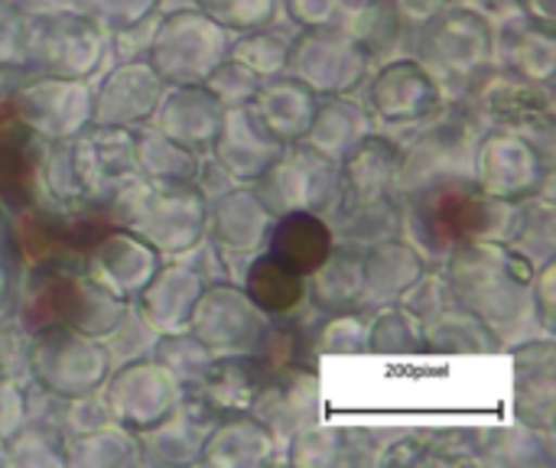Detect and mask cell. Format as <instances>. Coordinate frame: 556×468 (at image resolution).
<instances>
[{
	"mask_svg": "<svg viewBox=\"0 0 556 468\" xmlns=\"http://www.w3.org/2000/svg\"><path fill=\"white\" fill-rule=\"evenodd\" d=\"M446 283L463 309H469L498 345L538 339V316L531 283L538 264L502 241H469L450 251ZM544 332V329H541Z\"/></svg>",
	"mask_w": 556,
	"mask_h": 468,
	"instance_id": "cell-1",
	"label": "cell"
},
{
	"mask_svg": "<svg viewBox=\"0 0 556 468\" xmlns=\"http://www.w3.org/2000/svg\"><path fill=\"white\" fill-rule=\"evenodd\" d=\"M134 130L111 124H88L85 130L52 140L39 166V179L52 205L65 215L104 212L114 195L137 179Z\"/></svg>",
	"mask_w": 556,
	"mask_h": 468,
	"instance_id": "cell-2",
	"label": "cell"
},
{
	"mask_svg": "<svg viewBox=\"0 0 556 468\" xmlns=\"http://www.w3.org/2000/svg\"><path fill=\"white\" fill-rule=\"evenodd\" d=\"M404 228H410L417 248L443 264L453 248L469 241H508L518 202L485 195L472 179L443 182L414 195H404Z\"/></svg>",
	"mask_w": 556,
	"mask_h": 468,
	"instance_id": "cell-3",
	"label": "cell"
},
{
	"mask_svg": "<svg viewBox=\"0 0 556 468\" xmlns=\"http://www.w3.org/2000/svg\"><path fill=\"white\" fill-rule=\"evenodd\" d=\"M414 59L430 72L440 91L466 98L489 72H495L492 23L482 10L450 3L414 33Z\"/></svg>",
	"mask_w": 556,
	"mask_h": 468,
	"instance_id": "cell-4",
	"label": "cell"
},
{
	"mask_svg": "<svg viewBox=\"0 0 556 468\" xmlns=\"http://www.w3.org/2000/svg\"><path fill=\"white\" fill-rule=\"evenodd\" d=\"M205 195L192 182H153L137 176L108 205V218L140 235L150 248L182 257L205 238Z\"/></svg>",
	"mask_w": 556,
	"mask_h": 468,
	"instance_id": "cell-5",
	"label": "cell"
},
{
	"mask_svg": "<svg viewBox=\"0 0 556 468\" xmlns=\"http://www.w3.org/2000/svg\"><path fill=\"white\" fill-rule=\"evenodd\" d=\"M111 375V358L101 339L72 326H42L29 332V381L42 394L91 397Z\"/></svg>",
	"mask_w": 556,
	"mask_h": 468,
	"instance_id": "cell-6",
	"label": "cell"
},
{
	"mask_svg": "<svg viewBox=\"0 0 556 468\" xmlns=\"http://www.w3.org/2000/svg\"><path fill=\"white\" fill-rule=\"evenodd\" d=\"M228 29L202 10H173L160 20V26H153L147 62L166 85H202L228 55Z\"/></svg>",
	"mask_w": 556,
	"mask_h": 468,
	"instance_id": "cell-7",
	"label": "cell"
},
{
	"mask_svg": "<svg viewBox=\"0 0 556 468\" xmlns=\"http://www.w3.org/2000/svg\"><path fill=\"white\" fill-rule=\"evenodd\" d=\"M29 72L85 81L104 62V29L75 7L39 10L29 16Z\"/></svg>",
	"mask_w": 556,
	"mask_h": 468,
	"instance_id": "cell-8",
	"label": "cell"
},
{
	"mask_svg": "<svg viewBox=\"0 0 556 468\" xmlns=\"http://www.w3.org/2000/svg\"><path fill=\"white\" fill-rule=\"evenodd\" d=\"M554 153L538 147L531 137L485 127L476 137V160H472V182L502 202H525L541 195L551 182Z\"/></svg>",
	"mask_w": 556,
	"mask_h": 468,
	"instance_id": "cell-9",
	"label": "cell"
},
{
	"mask_svg": "<svg viewBox=\"0 0 556 468\" xmlns=\"http://www.w3.org/2000/svg\"><path fill=\"white\" fill-rule=\"evenodd\" d=\"M476 137H479V124L469 117V111H453L450 117L433 121L427 130H420L414 143L401 150V169H397L401 199L443 182L472 179Z\"/></svg>",
	"mask_w": 556,
	"mask_h": 468,
	"instance_id": "cell-10",
	"label": "cell"
},
{
	"mask_svg": "<svg viewBox=\"0 0 556 468\" xmlns=\"http://www.w3.org/2000/svg\"><path fill=\"white\" fill-rule=\"evenodd\" d=\"M254 195L270 208V215L287 212H326L339 199V163L316 153L309 143H287L277 160L254 179Z\"/></svg>",
	"mask_w": 556,
	"mask_h": 468,
	"instance_id": "cell-11",
	"label": "cell"
},
{
	"mask_svg": "<svg viewBox=\"0 0 556 468\" xmlns=\"http://www.w3.org/2000/svg\"><path fill=\"white\" fill-rule=\"evenodd\" d=\"M469 117L485 127H502L531 137L554 153V98L547 85L515 78L508 72H489L469 94Z\"/></svg>",
	"mask_w": 556,
	"mask_h": 468,
	"instance_id": "cell-12",
	"label": "cell"
},
{
	"mask_svg": "<svg viewBox=\"0 0 556 468\" xmlns=\"http://www.w3.org/2000/svg\"><path fill=\"white\" fill-rule=\"evenodd\" d=\"M290 75L306 81L316 94H349L371 68V59L345 26H309L290 39Z\"/></svg>",
	"mask_w": 556,
	"mask_h": 468,
	"instance_id": "cell-13",
	"label": "cell"
},
{
	"mask_svg": "<svg viewBox=\"0 0 556 468\" xmlns=\"http://www.w3.org/2000/svg\"><path fill=\"white\" fill-rule=\"evenodd\" d=\"M101 388L111 423L130 433L156 427L182 401V384L156 358H130L114 375H108Z\"/></svg>",
	"mask_w": 556,
	"mask_h": 468,
	"instance_id": "cell-14",
	"label": "cell"
},
{
	"mask_svg": "<svg viewBox=\"0 0 556 468\" xmlns=\"http://www.w3.org/2000/svg\"><path fill=\"white\" fill-rule=\"evenodd\" d=\"M13 111L42 140H65L91 124V91L78 78H59L36 72L29 81H20L10 94Z\"/></svg>",
	"mask_w": 556,
	"mask_h": 468,
	"instance_id": "cell-15",
	"label": "cell"
},
{
	"mask_svg": "<svg viewBox=\"0 0 556 468\" xmlns=\"http://www.w3.org/2000/svg\"><path fill=\"white\" fill-rule=\"evenodd\" d=\"M267 316L235 283H208L192 306L186 332H192L212 355L254 352Z\"/></svg>",
	"mask_w": 556,
	"mask_h": 468,
	"instance_id": "cell-16",
	"label": "cell"
},
{
	"mask_svg": "<svg viewBox=\"0 0 556 468\" xmlns=\"http://www.w3.org/2000/svg\"><path fill=\"white\" fill-rule=\"evenodd\" d=\"M443 91L417 59H391L368 88V117L381 127H414L440 114Z\"/></svg>",
	"mask_w": 556,
	"mask_h": 468,
	"instance_id": "cell-17",
	"label": "cell"
},
{
	"mask_svg": "<svg viewBox=\"0 0 556 468\" xmlns=\"http://www.w3.org/2000/svg\"><path fill=\"white\" fill-rule=\"evenodd\" d=\"M163 91H166V81L156 75L150 62L143 59L117 62L104 75L98 91L91 94V124L137 130L156 114Z\"/></svg>",
	"mask_w": 556,
	"mask_h": 468,
	"instance_id": "cell-18",
	"label": "cell"
},
{
	"mask_svg": "<svg viewBox=\"0 0 556 468\" xmlns=\"http://www.w3.org/2000/svg\"><path fill=\"white\" fill-rule=\"evenodd\" d=\"M287 143H280L254 114L251 104H231L222 111V124L215 134V143L208 150V156L228 169L231 179H244L254 182L283 150Z\"/></svg>",
	"mask_w": 556,
	"mask_h": 468,
	"instance_id": "cell-19",
	"label": "cell"
},
{
	"mask_svg": "<svg viewBox=\"0 0 556 468\" xmlns=\"http://www.w3.org/2000/svg\"><path fill=\"white\" fill-rule=\"evenodd\" d=\"M156 248H150L140 235H134L130 228L114 225L108 235H101L88 254H85V270L114 296H121L124 303L134 300L147 280L153 277V270L160 267L156 261Z\"/></svg>",
	"mask_w": 556,
	"mask_h": 468,
	"instance_id": "cell-20",
	"label": "cell"
},
{
	"mask_svg": "<svg viewBox=\"0 0 556 468\" xmlns=\"http://www.w3.org/2000/svg\"><path fill=\"white\" fill-rule=\"evenodd\" d=\"M515 355V414L525 427L551 433L556 417V352L551 336L518 342Z\"/></svg>",
	"mask_w": 556,
	"mask_h": 468,
	"instance_id": "cell-21",
	"label": "cell"
},
{
	"mask_svg": "<svg viewBox=\"0 0 556 468\" xmlns=\"http://www.w3.org/2000/svg\"><path fill=\"white\" fill-rule=\"evenodd\" d=\"M205 277L195 270V264L169 261L166 267L160 264L147 287L134 296L137 300V316L156 332H182L189 326L192 306L205 290Z\"/></svg>",
	"mask_w": 556,
	"mask_h": 468,
	"instance_id": "cell-22",
	"label": "cell"
},
{
	"mask_svg": "<svg viewBox=\"0 0 556 468\" xmlns=\"http://www.w3.org/2000/svg\"><path fill=\"white\" fill-rule=\"evenodd\" d=\"M222 101L205 85H173V91H163L153 117L163 137L199 156H208L222 124Z\"/></svg>",
	"mask_w": 556,
	"mask_h": 468,
	"instance_id": "cell-23",
	"label": "cell"
},
{
	"mask_svg": "<svg viewBox=\"0 0 556 468\" xmlns=\"http://www.w3.org/2000/svg\"><path fill=\"white\" fill-rule=\"evenodd\" d=\"M319 414V381L316 368L277 371L267 378L251 417H257L274 437H293L306 427H316Z\"/></svg>",
	"mask_w": 556,
	"mask_h": 468,
	"instance_id": "cell-24",
	"label": "cell"
},
{
	"mask_svg": "<svg viewBox=\"0 0 556 468\" xmlns=\"http://www.w3.org/2000/svg\"><path fill=\"white\" fill-rule=\"evenodd\" d=\"M254 107V114L261 117V124L280 140V143H296L306 137L313 117H316V107H319V94L300 81L296 75H270V78H261L254 98L248 101Z\"/></svg>",
	"mask_w": 556,
	"mask_h": 468,
	"instance_id": "cell-25",
	"label": "cell"
},
{
	"mask_svg": "<svg viewBox=\"0 0 556 468\" xmlns=\"http://www.w3.org/2000/svg\"><path fill=\"white\" fill-rule=\"evenodd\" d=\"M274 225L270 208L254 195V189H228L212 199L205 215V231L225 254H248L267 241Z\"/></svg>",
	"mask_w": 556,
	"mask_h": 468,
	"instance_id": "cell-26",
	"label": "cell"
},
{
	"mask_svg": "<svg viewBox=\"0 0 556 468\" xmlns=\"http://www.w3.org/2000/svg\"><path fill=\"white\" fill-rule=\"evenodd\" d=\"M270 371L264 368V362L254 352H241V355H215L208 371L202 375V381L195 384V397L212 407L218 417L228 414H251V407L257 404L264 384H267Z\"/></svg>",
	"mask_w": 556,
	"mask_h": 468,
	"instance_id": "cell-27",
	"label": "cell"
},
{
	"mask_svg": "<svg viewBox=\"0 0 556 468\" xmlns=\"http://www.w3.org/2000/svg\"><path fill=\"white\" fill-rule=\"evenodd\" d=\"M492 49L498 72H508L525 81L547 85L556 72L554 29L531 23L528 16H508L498 29H492Z\"/></svg>",
	"mask_w": 556,
	"mask_h": 468,
	"instance_id": "cell-28",
	"label": "cell"
},
{
	"mask_svg": "<svg viewBox=\"0 0 556 468\" xmlns=\"http://www.w3.org/2000/svg\"><path fill=\"white\" fill-rule=\"evenodd\" d=\"M332 244H336V235L323 215L287 212V215L274 218L267 241H264V251L270 257H277L283 267L296 270L300 277H309L329 257Z\"/></svg>",
	"mask_w": 556,
	"mask_h": 468,
	"instance_id": "cell-29",
	"label": "cell"
},
{
	"mask_svg": "<svg viewBox=\"0 0 556 468\" xmlns=\"http://www.w3.org/2000/svg\"><path fill=\"white\" fill-rule=\"evenodd\" d=\"M309 277H313V283H306V290L313 293L319 316L362 309V303H365V248L352 244V241L332 244L329 257Z\"/></svg>",
	"mask_w": 556,
	"mask_h": 468,
	"instance_id": "cell-30",
	"label": "cell"
},
{
	"mask_svg": "<svg viewBox=\"0 0 556 468\" xmlns=\"http://www.w3.org/2000/svg\"><path fill=\"white\" fill-rule=\"evenodd\" d=\"M277 437L251 414L218 417L212 433L199 450V463L205 466H264L274 459Z\"/></svg>",
	"mask_w": 556,
	"mask_h": 468,
	"instance_id": "cell-31",
	"label": "cell"
},
{
	"mask_svg": "<svg viewBox=\"0 0 556 468\" xmlns=\"http://www.w3.org/2000/svg\"><path fill=\"white\" fill-rule=\"evenodd\" d=\"M427 270V261L417 248L401 238L378 241L365 248V303H394L401 300Z\"/></svg>",
	"mask_w": 556,
	"mask_h": 468,
	"instance_id": "cell-32",
	"label": "cell"
},
{
	"mask_svg": "<svg viewBox=\"0 0 556 468\" xmlns=\"http://www.w3.org/2000/svg\"><path fill=\"white\" fill-rule=\"evenodd\" d=\"M215 423H218V414L212 407H205L199 397L182 394V401L166 420L140 433L143 437L140 443H147V450H153L160 459H169V463L199 459V450Z\"/></svg>",
	"mask_w": 556,
	"mask_h": 468,
	"instance_id": "cell-33",
	"label": "cell"
},
{
	"mask_svg": "<svg viewBox=\"0 0 556 468\" xmlns=\"http://www.w3.org/2000/svg\"><path fill=\"white\" fill-rule=\"evenodd\" d=\"M241 290L267 319L293 316L306 303V296H309L306 277H300L296 270L283 267L267 251L248 261L244 277H241Z\"/></svg>",
	"mask_w": 556,
	"mask_h": 468,
	"instance_id": "cell-34",
	"label": "cell"
},
{
	"mask_svg": "<svg viewBox=\"0 0 556 468\" xmlns=\"http://www.w3.org/2000/svg\"><path fill=\"white\" fill-rule=\"evenodd\" d=\"M349 33L358 39L365 55L371 62H391L401 55V49L414 46V26L404 20L394 0H368L349 23Z\"/></svg>",
	"mask_w": 556,
	"mask_h": 468,
	"instance_id": "cell-35",
	"label": "cell"
},
{
	"mask_svg": "<svg viewBox=\"0 0 556 468\" xmlns=\"http://www.w3.org/2000/svg\"><path fill=\"white\" fill-rule=\"evenodd\" d=\"M368 134V114L365 107H358L355 101H349L345 94H329V101H323L316 107V117L303 137V143H309L316 153H323L326 160L342 163L345 153Z\"/></svg>",
	"mask_w": 556,
	"mask_h": 468,
	"instance_id": "cell-36",
	"label": "cell"
},
{
	"mask_svg": "<svg viewBox=\"0 0 556 468\" xmlns=\"http://www.w3.org/2000/svg\"><path fill=\"white\" fill-rule=\"evenodd\" d=\"M134 147H137V173L143 179L153 182H192L195 186V173L202 156L173 143L169 137H163L156 127H137L134 130Z\"/></svg>",
	"mask_w": 556,
	"mask_h": 468,
	"instance_id": "cell-37",
	"label": "cell"
},
{
	"mask_svg": "<svg viewBox=\"0 0 556 468\" xmlns=\"http://www.w3.org/2000/svg\"><path fill=\"white\" fill-rule=\"evenodd\" d=\"M554 205L541 195H531V199L518 202L515 225H511V235L505 244L511 251H518L521 257H528L531 264H544V261H554Z\"/></svg>",
	"mask_w": 556,
	"mask_h": 468,
	"instance_id": "cell-38",
	"label": "cell"
},
{
	"mask_svg": "<svg viewBox=\"0 0 556 468\" xmlns=\"http://www.w3.org/2000/svg\"><path fill=\"white\" fill-rule=\"evenodd\" d=\"M424 349L433 352H495V336L459 303L424 326Z\"/></svg>",
	"mask_w": 556,
	"mask_h": 468,
	"instance_id": "cell-39",
	"label": "cell"
},
{
	"mask_svg": "<svg viewBox=\"0 0 556 468\" xmlns=\"http://www.w3.org/2000/svg\"><path fill=\"white\" fill-rule=\"evenodd\" d=\"M68 463L72 466H111V463H134L140 456L130 430L117 423H104L91 433H81L75 440H65Z\"/></svg>",
	"mask_w": 556,
	"mask_h": 468,
	"instance_id": "cell-40",
	"label": "cell"
},
{
	"mask_svg": "<svg viewBox=\"0 0 556 468\" xmlns=\"http://www.w3.org/2000/svg\"><path fill=\"white\" fill-rule=\"evenodd\" d=\"M3 446H7V463H20V466H62V463H68L65 437L42 420L26 423V427L20 423L3 440Z\"/></svg>",
	"mask_w": 556,
	"mask_h": 468,
	"instance_id": "cell-41",
	"label": "cell"
},
{
	"mask_svg": "<svg viewBox=\"0 0 556 468\" xmlns=\"http://www.w3.org/2000/svg\"><path fill=\"white\" fill-rule=\"evenodd\" d=\"M153 358L179 381V384H199L202 375L212 365V352L192 336V332H166L160 342H153Z\"/></svg>",
	"mask_w": 556,
	"mask_h": 468,
	"instance_id": "cell-42",
	"label": "cell"
},
{
	"mask_svg": "<svg viewBox=\"0 0 556 468\" xmlns=\"http://www.w3.org/2000/svg\"><path fill=\"white\" fill-rule=\"evenodd\" d=\"M420 349H424V329L401 303L368 319V352L410 355Z\"/></svg>",
	"mask_w": 556,
	"mask_h": 468,
	"instance_id": "cell-43",
	"label": "cell"
},
{
	"mask_svg": "<svg viewBox=\"0 0 556 468\" xmlns=\"http://www.w3.org/2000/svg\"><path fill=\"white\" fill-rule=\"evenodd\" d=\"M228 55L238 59L241 65H248L251 72H257L261 78H270L277 72L287 68V55H290V39L270 26L264 29H248L241 39H235L228 46Z\"/></svg>",
	"mask_w": 556,
	"mask_h": 468,
	"instance_id": "cell-44",
	"label": "cell"
},
{
	"mask_svg": "<svg viewBox=\"0 0 556 468\" xmlns=\"http://www.w3.org/2000/svg\"><path fill=\"white\" fill-rule=\"evenodd\" d=\"M316 352L323 355H358L368 352V316L362 309L326 313L319 329L313 332Z\"/></svg>",
	"mask_w": 556,
	"mask_h": 468,
	"instance_id": "cell-45",
	"label": "cell"
},
{
	"mask_svg": "<svg viewBox=\"0 0 556 468\" xmlns=\"http://www.w3.org/2000/svg\"><path fill=\"white\" fill-rule=\"evenodd\" d=\"M195 10L215 20L222 29L248 33V29L274 26L280 13V0H195Z\"/></svg>",
	"mask_w": 556,
	"mask_h": 468,
	"instance_id": "cell-46",
	"label": "cell"
},
{
	"mask_svg": "<svg viewBox=\"0 0 556 468\" xmlns=\"http://www.w3.org/2000/svg\"><path fill=\"white\" fill-rule=\"evenodd\" d=\"M29 16L13 0H0V72H29Z\"/></svg>",
	"mask_w": 556,
	"mask_h": 468,
	"instance_id": "cell-47",
	"label": "cell"
},
{
	"mask_svg": "<svg viewBox=\"0 0 556 468\" xmlns=\"http://www.w3.org/2000/svg\"><path fill=\"white\" fill-rule=\"evenodd\" d=\"M541 430H498V433H479V450L489 463H505V466H531V463H547L544 456H534L541 450V440L534 437Z\"/></svg>",
	"mask_w": 556,
	"mask_h": 468,
	"instance_id": "cell-48",
	"label": "cell"
},
{
	"mask_svg": "<svg viewBox=\"0 0 556 468\" xmlns=\"http://www.w3.org/2000/svg\"><path fill=\"white\" fill-rule=\"evenodd\" d=\"M202 85L222 101V107H231V104H248V101L254 98V91H257V85H261V75L251 72L248 65H241L238 59L225 55V59L208 72V78H205Z\"/></svg>",
	"mask_w": 556,
	"mask_h": 468,
	"instance_id": "cell-49",
	"label": "cell"
},
{
	"mask_svg": "<svg viewBox=\"0 0 556 468\" xmlns=\"http://www.w3.org/2000/svg\"><path fill=\"white\" fill-rule=\"evenodd\" d=\"M72 7L91 16L101 29L121 33L137 23H147V16L160 7V0H72Z\"/></svg>",
	"mask_w": 556,
	"mask_h": 468,
	"instance_id": "cell-50",
	"label": "cell"
},
{
	"mask_svg": "<svg viewBox=\"0 0 556 468\" xmlns=\"http://www.w3.org/2000/svg\"><path fill=\"white\" fill-rule=\"evenodd\" d=\"M287 16L300 26H345L352 23V16L368 3V0H280Z\"/></svg>",
	"mask_w": 556,
	"mask_h": 468,
	"instance_id": "cell-51",
	"label": "cell"
},
{
	"mask_svg": "<svg viewBox=\"0 0 556 468\" xmlns=\"http://www.w3.org/2000/svg\"><path fill=\"white\" fill-rule=\"evenodd\" d=\"M29 378V332L20 319L0 322V381H23Z\"/></svg>",
	"mask_w": 556,
	"mask_h": 468,
	"instance_id": "cell-52",
	"label": "cell"
},
{
	"mask_svg": "<svg viewBox=\"0 0 556 468\" xmlns=\"http://www.w3.org/2000/svg\"><path fill=\"white\" fill-rule=\"evenodd\" d=\"M23 417H26V401H23V394L16 391V384H10V381H0V446H3V440L23 423Z\"/></svg>",
	"mask_w": 556,
	"mask_h": 468,
	"instance_id": "cell-53",
	"label": "cell"
},
{
	"mask_svg": "<svg viewBox=\"0 0 556 468\" xmlns=\"http://www.w3.org/2000/svg\"><path fill=\"white\" fill-rule=\"evenodd\" d=\"M518 13L528 16L538 26L554 29L556 23V0H518Z\"/></svg>",
	"mask_w": 556,
	"mask_h": 468,
	"instance_id": "cell-54",
	"label": "cell"
},
{
	"mask_svg": "<svg viewBox=\"0 0 556 468\" xmlns=\"http://www.w3.org/2000/svg\"><path fill=\"white\" fill-rule=\"evenodd\" d=\"M16 280L10 270V257H0V322L13 316V300H16Z\"/></svg>",
	"mask_w": 556,
	"mask_h": 468,
	"instance_id": "cell-55",
	"label": "cell"
},
{
	"mask_svg": "<svg viewBox=\"0 0 556 468\" xmlns=\"http://www.w3.org/2000/svg\"><path fill=\"white\" fill-rule=\"evenodd\" d=\"M16 7H23L26 13H39V10H55V7H65L68 0H13Z\"/></svg>",
	"mask_w": 556,
	"mask_h": 468,
	"instance_id": "cell-56",
	"label": "cell"
},
{
	"mask_svg": "<svg viewBox=\"0 0 556 468\" xmlns=\"http://www.w3.org/2000/svg\"><path fill=\"white\" fill-rule=\"evenodd\" d=\"M485 3H489V7H505L508 0H485Z\"/></svg>",
	"mask_w": 556,
	"mask_h": 468,
	"instance_id": "cell-57",
	"label": "cell"
}]
</instances>
